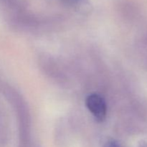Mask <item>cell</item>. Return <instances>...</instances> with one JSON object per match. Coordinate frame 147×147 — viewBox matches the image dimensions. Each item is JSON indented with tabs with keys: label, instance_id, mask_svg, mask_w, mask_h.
I'll use <instances>...</instances> for the list:
<instances>
[{
	"label": "cell",
	"instance_id": "1",
	"mask_svg": "<svg viewBox=\"0 0 147 147\" xmlns=\"http://www.w3.org/2000/svg\"><path fill=\"white\" fill-rule=\"evenodd\" d=\"M86 106L98 121L106 119V105L104 99L98 94H91L86 98Z\"/></svg>",
	"mask_w": 147,
	"mask_h": 147
},
{
	"label": "cell",
	"instance_id": "2",
	"mask_svg": "<svg viewBox=\"0 0 147 147\" xmlns=\"http://www.w3.org/2000/svg\"><path fill=\"white\" fill-rule=\"evenodd\" d=\"M104 147H120V146H119L118 142H116V141L111 140L109 141L108 142H106Z\"/></svg>",
	"mask_w": 147,
	"mask_h": 147
},
{
	"label": "cell",
	"instance_id": "3",
	"mask_svg": "<svg viewBox=\"0 0 147 147\" xmlns=\"http://www.w3.org/2000/svg\"><path fill=\"white\" fill-rule=\"evenodd\" d=\"M65 1H69V2L73 3V2H78V1H81V0H65Z\"/></svg>",
	"mask_w": 147,
	"mask_h": 147
}]
</instances>
